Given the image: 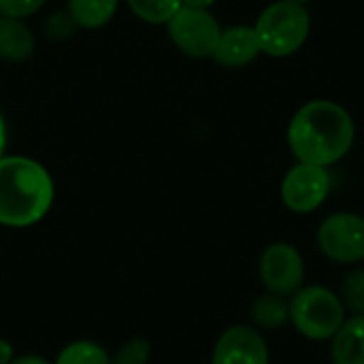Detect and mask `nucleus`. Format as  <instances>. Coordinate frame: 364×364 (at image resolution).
I'll return each mask as SVG.
<instances>
[{"label": "nucleus", "mask_w": 364, "mask_h": 364, "mask_svg": "<svg viewBox=\"0 0 364 364\" xmlns=\"http://www.w3.org/2000/svg\"><path fill=\"white\" fill-rule=\"evenodd\" d=\"M286 141L296 162L331 168L352 151L356 143V124L341 102L314 98L292 113Z\"/></svg>", "instance_id": "f257e3e1"}, {"label": "nucleus", "mask_w": 364, "mask_h": 364, "mask_svg": "<svg viewBox=\"0 0 364 364\" xmlns=\"http://www.w3.org/2000/svg\"><path fill=\"white\" fill-rule=\"evenodd\" d=\"M55 186L49 171L26 156L0 158V224L28 228L53 207Z\"/></svg>", "instance_id": "f03ea898"}, {"label": "nucleus", "mask_w": 364, "mask_h": 364, "mask_svg": "<svg viewBox=\"0 0 364 364\" xmlns=\"http://www.w3.org/2000/svg\"><path fill=\"white\" fill-rule=\"evenodd\" d=\"M254 30L264 55L290 58L303 49L311 34V13L305 4L275 0L260 11Z\"/></svg>", "instance_id": "7ed1b4c3"}, {"label": "nucleus", "mask_w": 364, "mask_h": 364, "mask_svg": "<svg viewBox=\"0 0 364 364\" xmlns=\"http://www.w3.org/2000/svg\"><path fill=\"white\" fill-rule=\"evenodd\" d=\"M292 328L316 343L331 341L348 318L339 294L326 286H303L290 299Z\"/></svg>", "instance_id": "20e7f679"}, {"label": "nucleus", "mask_w": 364, "mask_h": 364, "mask_svg": "<svg viewBox=\"0 0 364 364\" xmlns=\"http://www.w3.org/2000/svg\"><path fill=\"white\" fill-rule=\"evenodd\" d=\"M316 243L324 258L354 267L364 262V215L337 211L324 218L316 232Z\"/></svg>", "instance_id": "39448f33"}, {"label": "nucleus", "mask_w": 364, "mask_h": 364, "mask_svg": "<svg viewBox=\"0 0 364 364\" xmlns=\"http://www.w3.org/2000/svg\"><path fill=\"white\" fill-rule=\"evenodd\" d=\"M171 43L188 58H211L222 34V26L211 9L181 6L166 23Z\"/></svg>", "instance_id": "423d86ee"}, {"label": "nucleus", "mask_w": 364, "mask_h": 364, "mask_svg": "<svg viewBox=\"0 0 364 364\" xmlns=\"http://www.w3.org/2000/svg\"><path fill=\"white\" fill-rule=\"evenodd\" d=\"M331 190H333V177L328 168L307 162H296L282 177L279 198L288 211L296 215H309L326 203Z\"/></svg>", "instance_id": "0eeeda50"}, {"label": "nucleus", "mask_w": 364, "mask_h": 364, "mask_svg": "<svg viewBox=\"0 0 364 364\" xmlns=\"http://www.w3.org/2000/svg\"><path fill=\"white\" fill-rule=\"evenodd\" d=\"M305 258L288 241H275L264 247L258 260V277L264 286V292L279 294L290 299L305 286Z\"/></svg>", "instance_id": "6e6552de"}, {"label": "nucleus", "mask_w": 364, "mask_h": 364, "mask_svg": "<svg viewBox=\"0 0 364 364\" xmlns=\"http://www.w3.org/2000/svg\"><path fill=\"white\" fill-rule=\"evenodd\" d=\"M271 352L264 335L252 324H232L215 341L211 364H269Z\"/></svg>", "instance_id": "1a4fd4ad"}, {"label": "nucleus", "mask_w": 364, "mask_h": 364, "mask_svg": "<svg viewBox=\"0 0 364 364\" xmlns=\"http://www.w3.org/2000/svg\"><path fill=\"white\" fill-rule=\"evenodd\" d=\"M262 53L254 26L237 23L222 28L220 41L213 51V60L224 68H245Z\"/></svg>", "instance_id": "9d476101"}, {"label": "nucleus", "mask_w": 364, "mask_h": 364, "mask_svg": "<svg viewBox=\"0 0 364 364\" xmlns=\"http://www.w3.org/2000/svg\"><path fill=\"white\" fill-rule=\"evenodd\" d=\"M36 38L23 19L0 15V60L19 64L32 58Z\"/></svg>", "instance_id": "9b49d317"}, {"label": "nucleus", "mask_w": 364, "mask_h": 364, "mask_svg": "<svg viewBox=\"0 0 364 364\" xmlns=\"http://www.w3.org/2000/svg\"><path fill=\"white\" fill-rule=\"evenodd\" d=\"M328 343L333 364H364V316H348Z\"/></svg>", "instance_id": "f8f14e48"}, {"label": "nucleus", "mask_w": 364, "mask_h": 364, "mask_svg": "<svg viewBox=\"0 0 364 364\" xmlns=\"http://www.w3.org/2000/svg\"><path fill=\"white\" fill-rule=\"evenodd\" d=\"M250 318H252V326L258 328L260 333L279 331L286 324H290V301L279 294L264 292L256 296V301L252 303Z\"/></svg>", "instance_id": "ddd939ff"}, {"label": "nucleus", "mask_w": 364, "mask_h": 364, "mask_svg": "<svg viewBox=\"0 0 364 364\" xmlns=\"http://www.w3.org/2000/svg\"><path fill=\"white\" fill-rule=\"evenodd\" d=\"M119 0H66V13L77 28L98 30L117 13Z\"/></svg>", "instance_id": "4468645a"}, {"label": "nucleus", "mask_w": 364, "mask_h": 364, "mask_svg": "<svg viewBox=\"0 0 364 364\" xmlns=\"http://www.w3.org/2000/svg\"><path fill=\"white\" fill-rule=\"evenodd\" d=\"M134 17L151 26H166L181 9V0H126Z\"/></svg>", "instance_id": "2eb2a0df"}, {"label": "nucleus", "mask_w": 364, "mask_h": 364, "mask_svg": "<svg viewBox=\"0 0 364 364\" xmlns=\"http://www.w3.org/2000/svg\"><path fill=\"white\" fill-rule=\"evenodd\" d=\"M53 364H111V354L94 341H73L60 350Z\"/></svg>", "instance_id": "dca6fc26"}, {"label": "nucleus", "mask_w": 364, "mask_h": 364, "mask_svg": "<svg viewBox=\"0 0 364 364\" xmlns=\"http://www.w3.org/2000/svg\"><path fill=\"white\" fill-rule=\"evenodd\" d=\"M339 299L348 311V316H364V269L354 267L350 273H346L341 288H339Z\"/></svg>", "instance_id": "f3484780"}, {"label": "nucleus", "mask_w": 364, "mask_h": 364, "mask_svg": "<svg viewBox=\"0 0 364 364\" xmlns=\"http://www.w3.org/2000/svg\"><path fill=\"white\" fill-rule=\"evenodd\" d=\"M149 360H151V343L143 337L128 339L111 356V364H149Z\"/></svg>", "instance_id": "a211bd4d"}, {"label": "nucleus", "mask_w": 364, "mask_h": 364, "mask_svg": "<svg viewBox=\"0 0 364 364\" xmlns=\"http://www.w3.org/2000/svg\"><path fill=\"white\" fill-rule=\"evenodd\" d=\"M47 0H0V15L26 19L34 13H38L45 6Z\"/></svg>", "instance_id": "6ab92c4d"}, {"label": "nucleus", "mask_w": 364, "mask_h": 364, "mask_svg": "<svg viewBox=\"0 0 364 364\" xmlns=\"http://www.w3.org/2000/svg\"><path fill=\"white\" fill-rule=\"evenodd\" d=\"M73 26H75V23H73V19L68 17V13H64V15H53L51 21H49V36H51V34H55V36H66V34L70 32Z\"/></svg>", "instance_id": "aec40b11"}, {"label": "nucleus", "mask_w": 364, "mask_h": 364, "mask_svg": "<svg viewBox=\"0 0 364 364\" xmlns=\"http://www.w3.org/2000/svg\"><path fill=\"white\" fill-rule=\"evenodd\" d=\"M13 358H15V350H13L11 341L0 337V364H9Z\"/></svg>", "instance_id": "412c9836"}, {"label": "nucleus", "mask_w": 364, "mask_h": 364, "mask_svg": "<svg viewBox=\"0 0 364 364\" xmlns=\"http://www.w3.org/2000/svg\"><path fill=\"white\" fill-rule=\"evenodd\" d=\"M9 364H53L51 360L36 356V354H23V356H15Z\"/></svg>", "instance_id": "4be33fe9"}, {"label": "nucleus", "mask_w": 364, "mask_h": 364, "mask_svg": "<svg viewBox=\"0 0 364 364\" xmlns=\"http://www.w3.org/2000/svg\"><path fill=\"white\" fill-rule=\"evenodd\" d=\"M218 0H181V6H194V9H211Z\"/></svg>", "instance_id": "5701e85b"}, {"label": "nucleus", "mask_w": 364, "mask_h": 364, "mask_svg": "<svg viewBox=\"0 0 364 364\" xmlns=\"http://www.w3.org/2000/svg\"><path fill=\"white\" fill-rule=\"evenodd\" d=\"M4 147H6V126H4V119L0 113V158L4 156Z\"/></svg>", "instance_id": "b1692460"}, {"label": "nucleus", "mask_w": 364, "mask_h": 364, "mask_svg": "<svg viewBox=\"0 0 364 364\" xmlns=\"http://www.w3.org/2000/svg\"><path fill=\"white\" fill-rule=\"evenodd\" d=\"M288 2H296V4H305V6H307V4H311L314 0H288Z\"/></svg>", "instance_id": "393cba45"}]
</instances>
